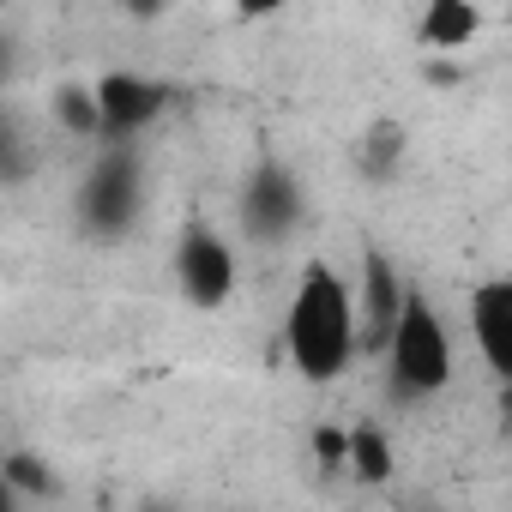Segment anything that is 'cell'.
<instances>
[{"label":"cell","mask_w":512,"mask_h":512,"mask_svg":"<svg viewBox=\"0 0 512 512\" xmlns=\"http://www.w3.org/2000/svg\"><path fill=\"white\" fill-rule=\"evenodd\" d=\"M470 344L482 356V368L500 380L512 374V278H482L470 290Z\"/></svg>","instance_id":"cell-8"},{"label":"cell","mask_w":512,"mask_h":512,"mask_svg":"<svg viewBox=\"0 0 512 512\" xmlns=\"http://www.w3.org/2000/svg\"><path fill=\"white\" fill-rule=\"evenodd\" d=\"M482 7L476 0H422L416 13V49L428 55H464L476 37H482Z\"/></svg>","instance_id":"cell-9"},{"label":"cell","mask_w":512,"mask_h":512,"mask_svg":"<svg viewBox=\"0 0 512 512\" xmlns=\"http://www.w3.org/2000/svg\"><path fill=\"white\" fill-rule=\"evenodd\" d=\"M500 404H506V416H512V374H500Z\"/></svg>","instance_id":"cell-17"},{"label":"cell","mask_w":512,"mask_h":512,"mask_svg":"<svg viewBox=\"0 0 512 512\" xmlns=\"http://www.w3.org/2000/svg\"><path fill=\"white\" fill-rule=\"evenodd\" d=\"M284 356L308 386H332L356 368V356H368L362 350V308H356V290L338 266H326V260L302 266L290 308H284Z\"/></svg>","instance_id":"cell-1"},{"label":"cell","mask_w":512,"mask_h":512,"mask_svg":"<svg viewBox=\"0 0 512 512\" xmlns=\"http://www.w3.org/2000/svg\"><path fill=\"white\" fill-rule=\"evenodd\" d=\"M302 217V187L284 163H260L241 181V229L253 241H284Z\"/></svg>","instance_id":"cell-5"},{"label":"cell","mask_w":512,"mask_h":512,"mask_svg":"<svg viewBox=\"0 0 512 512\" xmlns=\"http://www.w3.org/2000/svg\"><path fill=\"white\" fill-rule=\"evenodd\" d=\"M386 374H392V392L398 398H434L458 380V338L446 326V314L434 308L428 290L410 284L404 296V314L392 326V344H386Z\"/></svg>","instance_id":"cell-2"},{"label":"cell","mask_w":512,"mask_h":512,"mask_svg":"<svg viewBox=\"0 0 512 512\" xmlns=\"http://www.w3.org/2000/svg\"><path fill=\"white\" fill-rule=\"evenodd\" d=\"M163 7H169V0H127V13H133V19H157Z\"/></svg>","instance_id":"cell-16"},{"label":"cell","mask_w":512,"mask_h":512,"mask_svg":"<svg viewBox=\"0 0 512 512\" xmlns=\"http://www.w3.org/2000/svg\"><path fill=\"white\" fill-rule=\"evenodd\" d=\"M79 211H85V223L103 229V235H121V229L133 223V211H139V163H133L127 145H115V151L85 175Z\"/></svg>","instance_id":"cell-6"},{"label":"cell","mask_w":512,"mask_h":512,"mask_svg":"<svg viewBox=\"0 0 512 512\" xmlns=\"http://www.w3.org/2000/svg\"><path fill=\"white\" fill-rule=\"evenodd\" d=\"M175 290L199 314H217L235 296V247H229V235H217L199 217L181 229V241H175Z\"/></svg>","instance_id":"cell-3"},{"label":"cell","mask_w":512,"mask_h":512,"mask_svg":"<svg viewBox=\"0 0 512 512\" xmlns=\"http://www.w3.org/2000/svg\"><path fill=\"white\" fill-rule=\"evenodd\" d=\"M49 109H55V121L73 133V139H97L103 133V109H97V85H61L55 97H49Z\"/></svg>","instance_id":"cell-11"},{"label":"cell","mask_w":512,"mask_h":512,"mask_svg":"<svg viewBox=\"0 0 512 512\" xmlns=\"http://www.w3.org/2000/svg\"><path fill=\"white\" fill-rule=\"evenodd\" d=\"M235 7V19H247V25H266V19H278L290 0H229Z\"/></svg>","instance_id":"cell-15"},{"label":"cell","mask_w":512,"mask_h":512,"mask_svg":"<svg viewBox=\"0 0 512 512\" xmlns=\"http://www.w3.org/2000/svg\"><path fill=\"white\" fill-rule=\"evenodd\" d=\"M314 464H320V470H350V428L320 422V428H314Z\"/></svg>","instance_id":"cell-14"},{"label":"cell","mask_w":512,"mask_h":512,"mask_svg":"<svg viewBox=\"0 0 512 512\" xmlns=\"http://www.w3.org/2000/svg\"><path fill=\"white\" fill-rule=\"evenodd\" d=\"M398 157H404V127H398V121H374V127H368V145H362L368 175H374V181H380V175H392V169H398Z\"/></svg>","instance_id":"cell-13"},{"label":"cell","mask_w":512,"mask_h":512,"mask_svg":"<svg viewBox=\"0 0 512 512\" xmlns=\"http://www.w3.org/2000/svg\"><path fill=\"white\" fill-rule=\"evenodd\" d=\"M91 85H97L103 139H109V145H127L133 133L157 127V121H163V109L175 103L169 79H157V73H133V67H109V73H97Z\"/></svg>","instance_id":"cell-4"},{"label":"cell","mask_w":512,"mask_h":512,"mask_svg":"<svg viewBox=\"0 0 512 512\" xmlns=\"http://www.w3.org/2000/svg\"><path fill=\"white\" fill-rule=\"evenodd\" d=\"M404 296H410L404 272L386 260L380 247H368V253H362V290H356V308H362V350H368V356H386L392 326H398V314H404Z\"/></svg>","instance_id":"cell-7"},{"label":"cell","mask_w":512,"mask_h":512,"mask_svg":"<svg viewBox=\"0 0 512 512\" xmlns=\"http://www.w3.org/2000/svg\"><path fill=\"white\" fill-rule=\"evenodd\" d=\"M350 476H356L362 488H380V482L392 476V440H386L380 422H356V428H350Z\"/></svg>","instance_id":"cell-10"},{"label":"cell","mask_w":512,"mask_h":512,"mask_svg":"<svg viewBox=\"0 0 512 512\" xmlns=\"http://www.w3.org/2000/svg\"><path fill=\"white\" fill-rule=\"evenodd\" d=\"M0 482H7V494H31V500H49V488H55V476H49L43 458H31V452H7Z\"/></svg>","instance_id":"cell-12"}]
</instances>
